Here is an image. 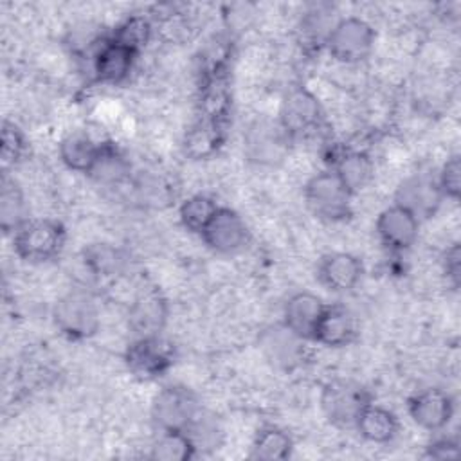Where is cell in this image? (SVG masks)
Masks as SVG:
<instances>
[{
  "label": "cell",
  "instance_id": "cell-19",
  "mask_svg": "<svg viewBox=\"0 0 461 461\" xmlns=\"http://www.w3.org/2000/svg\"><path fill=\"white\" fill-rule=\"evenodd\" d=\"M135 58L137 52L113 40H108L106 43L101 45L94 58V70L97 79L110 85L124 81L133 68Z\"/></svg>",
  "mask_w": 461,
  "mask_h": 461
},
{
  "label": "cell",
  "instance_id": "cell-21",
  "mask_svg": "<svg viewBox=\"0 0 461 461\" xmlns=\"http://www.w3.org/2000/svg\"><path fill=\"white\" fill-rule=\"evenodd\" d=\"M101 144H97L85 131H72L59 142V157L67 167L77 173H86L92 169Z\"/></svg>",
  "mask_w": 461,
  "mask_h": 461
},
{
  "label": "cell",
  "instance_id": "cell-31",
  "mask_svg": "<svg viewBox=\"0 0 461 461\" xmlns=\"http://www.w3.org/2000/svg\"><path fill=\"white\" fill-rule=\"evenodd\" d=\"M25 151V137L18 126L11 122H4L2 126V139H0V158L2 166L16 164Z\"/></svg>",
  "mask_w": 461,
  "mask_h": 461
},
{
  "label": "cell",
  "instance_id": "cell-14",
  "mask_svg": "<svg viewBox=\"0 0 461 461\" xmlns=\"http://www.w3.org/2000/svg\"><path fill=\"white\" fill-rule=\"evenodd\" d=\"M167 322V303L158 292L140 294L128 308V328L135 337H157Z\"/></svg>",
  "mask_w": 461,
  "mask_h": 461
},
{
  "label": "cell",
  "instance_id": "cell-15",
  "mask_svg": "<svg viewBox=\"0 0 461 461\" xmlns=\"http://www.w3.org/2000/svg\"><path fill=\"white\" fill-rule=\"evenodd\" d=\"M319 281L331 292H349L362 277V263L348 252L326 254L317 267Z\"/></svg>",
  "mask_w": 461,
  "mask_h": 461
},
{
  "label": "cell",
  "instance_id": "cell-32",
  "mask_svg": "<svg viewBox=\"0 0 461 461\" xmlns=\"http://www.w3.org/2000/svg\"><path fill=\"white\" fill-rule=\"evenodd\" d=\"M333 25H335V22H330V14L321 13V9L317 7V11L304 14V18L301 22L303 38L310 43L324 45Z\"/></svg>",
  "mask_w": 461,
  "mask_h": 461
},
{
  "label": "cell",
  "instance_id": "cell-3",
  "mask_svg": "<svg viewBox=\"0 0 461 461\" xmlns=\"http://www.w3.org/2000/svg\"><path fill=\"white\" fill-rule=\"evenodd\" d=\"M351 196L353 193L333 169L317 173L304 187V198L310 211L330 221L344 220L349 214Z\"/></svg>",
  "mask_w": 461,
  "mask_h": 461
},
{
  "label": "cell",
  "instance_id": "cell-1",
  "mask_svg": "<svg viewBox=\"0 0 461 461\" xmlns=\"http://www.w3.org/2000/svg\"><path fill=\"white\" fill-rule=\"evenodd\" d=\"M54 324L68 339H88L101 324L99 306L92 294L74 288L61 295L52 310Z\"/></svg>",
  "mask_w": 461,
  "mask_h": 461
},
{
  "label": "cell",
  "instance_id": "cell-6",
  "mask_svg": "<svg viewBox=\"0 0 461 461\" xmlns=\"http://www.w3.org/2000/svg\"><path fill=\"white\" fill-rule=\"evenodd\" d=\"M198 396L184 385H166L157 393L151 403V420L162 432L185 430L200 412Z\"/></svg>",
  "mask_w": 461,
  "mask_h": 461
},
{
  "label": "cell",
  "instance_id": "cell-16",
  "mask_svg": "<svg viewBox=\"0 0 461 461\" xmlns=\"http://www.w3.org/2000/svg\"><path fill=\"white\" fill-rule=\"evenodd\" d=\"M324 308H326V304L315 294H310V292L294 294L285 303L283 324L304 340L313 339L317 322H319Z\"/></svg>",
  "mask_w": 461,
  "mask_h": 461
},
{
  "label": "cell",
  "instance_id": "cell-2",
  "mask_svg": "<svg viewBox=\"0 0 461 461\" xmlns=\"http://www.w3.org/2000/svg\"><path fill=\"white\" fill-rule=\"evenodd\" d=\"M16 254L29 263H45L54 259L65 245V229L56 220H27L14 234Z\"/></svg>",
  "mask_w": 461,
  "mask_h": 461
},
{
  "label": "cell",
  "instance_id": "cell-17",
  "mask_svg": "<svg viewBox=\"0 0 461 461\" xmlns=\"http://www.w3.org/2000/svg\"><path fill=\"white\" fill-rule=\"evenodd\" d=\"M355 337H357V321L353 313L340 304L326 306L317 322L313 340L328 348H342L351 344Z\"/></svg>",
  "mask_w": 461,
  "mask_h": 461
},
{
  "label": "cell",
  "instance_id": "cell-27",
  "mask_svg": "<svg viewBox=\"0 0 461 461\" xmlns=\"http://www.w3.org/2000/svg\"><path fill=\"white\" fill-rule=\"evenodd\" d=\"M187 438L191 439L194 450H212L221 443L223 429L214 414L205 412L200 409V412L193 418V421L184 430Z\"/></svg>",
  "mask_w": 461,
  "mask_h": 461
},
{
  "label": "cell",
  "instance_id": "cell-11",
  "mask_svg": "<svg viewBox=\"0 0 461 461\" xmlns=\"http://www.w3.org/2000/svg\"><path fill=\"white\" fill-rule=\"evenodd\" d=\"M443 193L439 189L438 178L427 173H414L405 178L396 189L398 205L409 209L418 220L432 216L443 202Z\"/></svg>",
  "mask_w": 461,
  "mask_h": 461
},
{
  "label": "cell",
  "instance_id": "cell-26",
  "mask_svg": "<svg viewBox=\"0 0 461 461\" xmlns=\"http://www.w3.org/2000/svg\"><path fill=\"white\" fill-rule=\"evenodd\" d=\"M340 180L349 187L351 193L362 189L373 175V162L366 153L360 151H349L339 157L335 169H333Z\"/></svg>",
  "mask_w": 461,
  "mask_h": 461
},
{
  "label": "cell",
  "instance_id": "cell-23",
  "mask_svg": "<svg viewBox=\"0 0 461 461\" xmlns=\"http://www.w3.org/2000/svg\"><path fill=\"white\" fill-rule=\"evenodd\" d=\"M25 198L22 189L14 180H9L5 175L2 178L0 189V225L4 232H16L25 221Z\"/></svg>",
  "mask_w": 461,
  "mask_h": 461
},
{
  "label": "cell",
  "instance_id": "cell-18",
  "mask_svg": "<svg viewBox=\"0 0 461 461\" xmlns=\"http://www.w3.org/2000/svg\"><path fill=\"white\" fill-rule=\"evenodd\" d=\"M286 131L281 124H272L268 121H258L250 126L247 135V153L252 160L259 164H274L283 158L286 148Z\"/></svg>",
  "mask_w": 461,
  "mask_h": 461
},
{
  "label": "cell",
  "instance_id": "cell-22",
  "mask_svg": "<svg viewBox=\"0 0 461 461\" xmlns=\"http://www.w3.org/2000/svg\"><path fill=\"white\" fill-rule=\"evenodd\" d=\"M88 175L95 182L104 184V185L121 184L130 175V164L117 148H113L110 144H101L99 155H97L92 169L88 171Z\"/></svg>",
  "mask_w": 461,
  "mask_h": 461
},
{
  "label": "cell",
  "instance_id": "cell-25",
  "mask_svg": "<svg viewBox=\"0 0 461 461\" xmlns=\"http://www.w3.org/2000/svg\"><path fill=\"white\" fill-rule=\"evenodd\" d=\"M292 452L290 436L277 427H265L258 432L250 456L261 461H279L286 459Z\"/></svg>",
  "mask_w": 461,
  "mask_h": 461
},
{
  "label": "cell",
  "instance_id": "cell-13",
  "mask_svg": "<svg viewBox=\"0 0 461 461\" xmlns=\"http://www.w3.org/2000/svg\"><path fill=\"white\" fill-rule=\"evenodd\" d=\"M321 104L306 88H294L281 104V128L286 135H303L319 126Z\"/></svg>",
  "mask_w": 461,
  "mask_h": 461
},
{
  "label": "cell",
  "instance_id": "cell-24",
  "mask_svg": "<svg viewBox=\"0 0 461 461\" xmlns=\"http://www.w3.org/2000/svg\"><path fill=\"white\" fill-rule=\"evenodd\" d=\"M83 261L95 276L112 277L122 272L126 256L110 243H92L83 250Z\"/></svg>",
  "mask_w": 461,
  "mask_h": 461
},
{
  "label": "cell",
  "instance_id": "cell-30",
  "mask_svg": "<svg viewBox=\"0 0 461 461\" xmlns=\"http://www.w3.org/2000/svg\"><path fill=\"white\" fill-rule=\"evenodd\" d=\"M151 38V23L144 16H130L126 18L113 32L112 40L131 49L133 52H140Z\"/></svg>",
  "mask_w": 461,
  "mask_h": 461
},
{
  "label": "cell",
  "instance_id": "cell-34",
  "mask_svg": "<svg viewBox=\"0 0 461 461\" xmlns=\"http://www.w3.org/2000/svg\"><path fill=\"white\" fill-rule=\"evenodd\" d=\"M427 456L432 459H456L459 456V445L456 439L441 438L427 447Z\"/></svg>",
  "mask_w": 461,
  "mask_h": 461
},
{
  "label": "cell",
  "instance_id": "cell-33",
  "mask_svg": "<svg viewBox=\"0 0 461 461\" xmlns=\"http://www.w3.org/2000/svg\"><path fill=\"white\" fill-rule=\"evenodd\" d=\"M438 184H439V189L445 198H452V200L459 198V193H461L459 155H452L450 158H447V162L443 164V167L438 175Z\"/></svg>",
  "mask_w": 461,
  "mask_h": 461
},
{
  "label": "cell",
  "instance_id": "cell-12",
  "mask_svg": "<svg viewBox=\"0 0 461 461\" xmlns=\"http://www.w3.org/2000/svg\"><path fill=\"white\" fill-rule=\"evenodd\" d=\"M412 421L425 430H441L454 414V402L448 393L438 387H427L414 393L409 400Z\"/></svg>",
  "mask_w": 461,
  "mask_h": 461
},
{
  "label": "cell",
  "instance_id": "cell-29",
  "mask_svg": "<svg viewBox=\"0 0 461 461\" xmlns=\"http://www.w3.org/2000/svg\"><path fill=\"white\" fill-rule=\"evenodd\" d=\"M194 447L184 430L162 432L151 447V457L158 461H185L194 456Z\"/></svg>",
  "mask_w": 461,
  "mask_h": 461
},
{
  "label": "cell",
  "instance_id": "cell-20",
  "mask_svg": "<svg viewBox=\"0 0 461 461\" xmlns=\"http://www.w3.org/2000/svg\"><path fill=\"white\" fill-rule=\"evenodd\" d=\"M355 429L360 432V436L371 443H389L398 434V418L393 411L367 403L360 416L357 418Z\"/></svg>",
  "mask_w": 461,
  "mask_h": 461
},
{
  "label": "cell",
  "instance_id": "cell-4",
  "mask_svg": "<svg viewBox=\"0 0 461 461\" xmlns=\"http://www.w3.org/2000/svg\"><path fill=\"white\" fill-rule=\"evenodd\" d=\"M367 403H371L367 389L353 380H331L321 393L322 412L337 427H355Z\"/></svg>",
  "mask_w": 461,
  "mask_h": 461
},
{
  "label": "cell",
  "instance_id": "cell-5",
  "mask_svg": "<svg viewBox=\"0 0 461 461\" xmlns=\"http://www.w3.org/2000/svg\"><path fill=\"white\" fill-rule=\"evenodd\" d=\"M324 45L337 61L358 63L371 54L375 45V31L362 18H340L331 27Z\"/></svg>",
  "mask_w": 461,
  "mask_h": 461
},
{
  "label": "cell",
  "instance_id": "cell-7",
  "mask_svg": "<svg viewBox=\"0 0 461 461\" xmlns=\"http://www.w3.org/2000/svg\"><path fill=\"white\" fill-rule=\"evenodd\" d=\"M128 369L139 378H157L173 364V348L160 335L137 337L124 355Z\"/></svg>",
  "mask_w": 461,
  "mask_h": 461
},
{
  "label": "cell",
  "instance_id": "cell-35",
  "mask_svg": "<svg viewBox=\"0 0 461 461\" xmlns=\"http://www.w3.org/2000/svg\"><path fill=\"white\" fill-rule=\"evenodd\" d=\"M443 270H445L447 277L450 279L452 286H457L459 285V270H461V252H459L457 243H454L450 249L445 250Z\"/></svg>",
  "mask_w": 461,
  "mask_h": 461
},
{
  "label": "cell",
  "instance_id": "cell-9",
  "mask_svg": "<svg viewBox=\"0 0 461 461\" xmlns=\"http://www.w3.org/2000/svg\"><path fill=\"white\" fill-rule=\"evenodd\" d=\"M304 339L290 331L285 324L270 326L259 337V348L265 358L281 371H294L306 358Z\"/></svg>",
  "mask_w": 461,
  "mask_h": 461
},
{
  "label": "cell",
  "instance_id": "cell-8",
  "mask_svg": "<svg viewBox=\"0 0 461 461\" xmlns=\"http://www.w3.org/2000/svg\"><path fill=\"white\" fill-rule=\"evenodd\" d=\"M205 245L218 254H234L249 240L245 220L229 207H220L200 234Z\"/></svg>",
  "mask_w": 461,
  "mask_h": 461
},
{
  "label": "cell",
  "instance_id": "cell-28",
  "mask_svg": "<svg viewBox=\"0 0 461 461\" xmlns=\"http://www.w3.org/2000/svg\"><path fill=\"white\" fill-rule=\"evenodd\" d=\"M218 209H220L218 203L211 196L194 194L185 202H182L178 214H180L182 225L187 230L202 234V230L205 229V225L211 221V218Z\"/></svg>",
  "mask_w": 461,
  "mask_h": 461
},
{
  "label": "cell",
  "instance_id": "cell-10",
  "mask_svg": "<svg viewBox=\"0 0 461 461\" xmlns=\"http://www.w3.org/2000/svg\"><path fill=\"white\" fill-rule=\"evenodd\" d=\"M420 220L405 207L393 203L376 218V234L385 249L391 252H403L411 249L418 238Z\"/></svg>",
  "mask_w": 461,
  "mask_h": 461
}]
</instances>
